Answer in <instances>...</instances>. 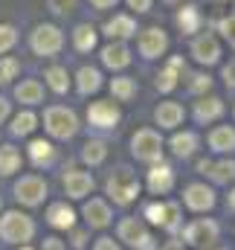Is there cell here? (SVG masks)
<instances>
[{"label": "cell", "mask_w": 235, "mask_h": 250, "mask_svg": "<svg viewBox=\"0 0 235 250\" xmlns=\"http://www.w3.org/2000/svg\"><path fill=\"white\" fill-rule=\"evenodd\" d=\"M131 146H134V154L139 157V160H157L160 157V137L154 134V131H137L134 134V140H131Z\"/></svg>", "instance_id": "277c9868"}, {"label": "cell", "mask_w": 235, "mask_h": 250, "mask_svg": "<svg viewBox=\"0 0 235 250\" xmlns=\"http://www.w3.org/2000/svg\"><path fill=\"white\" fill-rule=\"evenodd\" d=\"M64 189L70 198H84L93 189V178L87 172H67L64 175Z\"/></svg>", "instance_id": "7c38bea8"}, {"label": "cell", "mask_w": 235, "mask_h": 250, "mask_svg": "<svg viewBox=\"0 0 235 250\" xmlns=\"http://www.w3.org/2000/svg\"><path fill=\"white\" fill-rule=\"evenodd\" d=\"M41 84L38 82H23L18 90H15V96L20 99V102H26V105H32V102H41Z\"/></svg>", "instance_id": "484cf974"}, {"label": "cell", "mask_w": 235, "mask_h": 250, "mask_svg": "<svg viewBox=\"0 0 235 250\" xmlns=\"http://www.w3.org/2000/svg\"><path fill=\"white\" fill-rule=\"evenodd\" d=\"M32 47H35L38 56H53V53H59L61 32L56 26H38L35 35H32Z\"/></svg>", "instance_id": "5b68a950"}, {"label": "cell", "mask_w": 235, "mask_h": 250, "mask_svg": "<svg viewBox=\"0 0 235 250\" xmlns=\"http://www.w3.org/2000/svg\"><path fill=\"white\" fill-rule=\"evenodd\" d=\"M96 250H119V248L114 245V239H99L96 242Z\"/></svg>", "instance_id": "60d3db41"}, {"label": "cell", "mask_w": 235, "mask_h": 250, "mask_svg": "<svg viewBox=\"0 0 235 250\" xmlns=\"http://www.w3.org/2000/svg\"><path fill=\"white\" fill-rule=\"evenodd\" d=\"M230 207H233V209H235V192H233V195H230Z\"/></svg>", "instance_id": "c3c4849f"}, {"label": "cell", "mask_w": 235, "mask_h": 250, "mask_svg": "<svg viewBox=\"0 0 235 250\" xmlns=\"http://www.w3.org/2000/svg\"><path fill=\"white\" fill-rule=\"evenodd\" d=\"M18 67H20V64L15 62V59H6V62H0V82H9V79H15Z\"/></svg>", "instance_id": "8d00e7d4"}, {"label": "cell", "mask_w": 235, "mask_h": 250, "mask_svg": "<svg viewBox=\"0 0 235 250\" xmlns=\"http://www.w3.org/2000/svg\"><path fill=\"white\" fill-rule=\"evenodd\" d=\"M175 184V178H172V169H166V166H157V169H151V175H148V187L154 195H163V192H169Z\"/></svg>", "instance_id": "9a60e30c"}, {"label": "cell", "mask_w": 235, "mask_h": 250, "mask_svg": "<svg viewBox=\"0 0 235 250\" xmlns=\"http://www.w3.org/2000/svg\"><path fill=\"white\" fill-rule=\"evenodd\" d=\"M18 41V32L12 29V26H0V53H6V50H12V44Z\"/></svg>", "instance_id": "d590c367"}, {"label": "cell", "mask_w": 235, "mask_h": 250, "mask_svg": "<svg viewBox=\"0 0 235 250\" xmlns=\"http://www.w3.org/2000/svg\"><path fill=\"white\" fill-rule=\"evenodd\" d=\"M131 3V9H137V12H145L148 6H151V0H128Z\"/></svg>", "instance_id": "b9f144b4"}, {"label": "cell", "mask_w": 235, "mask_h": 250, "mask_svg": "<svg viewBox=\"0 0 235 250\" xmlns=\"http://www.w3.org/2000/svg\"><path fill=\"white\" fill-rule=\"evenodd\" d=\"M221 32H224L230 41H235V15L230 18V21H224V23H221Z\"/></svg>", "instance_id": "f35d334b"}, {"label": "cell", "mask_w": 235, "mask_h": 250, "mask_svg": "<svg viewBox=\"0 0 235 250\" xmlns=\"http://www.w3.org/2000/svg\"><path fill=\"white\" fill-rule=\"evenodd\" d=\"M180 67H183V64H180V59H175V62L169 64V70H166V73H160V79H157V87H160V90H172V87H175L177 84V70H180Z\"/></svg>", "instance_id": "4dcf8cb0"}, {"label": "cell", "mask_w": 235, "mask_h": 250, "mask_svg": "<svg viewBox=\"0 0 235 250\" xmlns=\"http://www.w3.org/2000/svg\"><path fill=\"white\" fill-rule=\"evenodd\" d=\"M23 250H29V248H23Z\"/></svg>", "instance_id": "681fc988"}, {"label": "cell", "mask_w": 235, "mask_h": 250, "mask_svg": "<svg viewBox=\"0 0 235 250\" xmlns=\"http://www.w3.org/2000/svg\"><path fill=\"white\" fill-rule=\"evenodd\" d=\"M209 172H212V178H215L218 184H230V181L235 178V163H233V160L212 163V166H209Z\"/></svg>", "instance_id": "4316f807"}, {"label": "cell", "mask_w": 235, "mask_h": 250, "mask_svg": "<svg viewBox=\"0 0 235 250\" xmlns=\"http://www.w3.org/2000/svg\"><path fill=\"white\" fill-rule=\"evenodd\" d=\"M105 154H108V148H105V143H99V140H93V143L84 146V160H87V163H102Z\"/></svg>", "instance_id": "d6a6232c"}, {"label": "cell", "mask_w": 235, "mask_h": 250, "mask_svg": "<svg viewBox=\"0 0 235 250\" xmlns=\"http://www.w3.org/2000/svg\"><path fill=\"white\" fill-rule=\"evenodd\" d=\"M105 32H108L111 38H114V35H117V38H128V35H134V21L125 18V15H117L114 21L105 23Z\"/></svg>", "instance_id": "ffe728a7"}, {"label": "cell", "mask_w": 235, "mask_h": 250, "mask_svg": "<svg viewBox=\"0 0 235 250\" xmlns=\"http://www.w3.org/2000/svg\"><path fill=\"white\" fill-rule=\"evenodd\" d=\"M186 204H189L192 209H209V207L215 204V195H212V189L195 184V187L186 189Z\"/></svg>", "instance_id": "5bb4252c"}, {"label": "cell", "mask_w": 235, "mask_h": 250, "mask_svg": "<svg viewBox=\"0 0 235 250\" xmlns=\"http://www.w3.org/2000/svg\"><path fill=\"white\" fill-rule=\"evenodd\" d=\"M221 111H224V105H221V99H200L197 102V108H195V114H197V120H215V117H221Z\"/></svg>", "instance_id": "7402d4cb"}, {"label": "cell", "mask_w": 235, "mask_h": 250, "mask_svg": "<svg viewBox=\"0 0 235 250\" xmlns=\"http://www.w3.org/2000/svg\"><path fill=\"white\" fill-rule=\"evenodd\" d=\"M163 250H183V245H177V242H169V245H166Z\"/></svg>", "instance_id": "7dc6e473"}, {"label": "cell", "mask_w": 235, "mask_h": 250, "mask_svg": "<svg viewBox=\"0 0 235 250\" xmlns=\"http://www.w3.org/2000/svg\"><path fill=\"white\" fill-rule=\"evenodd\" d=\"M32 233H35L32 221L26 215H20V212H6L3 221H0V236L6 242H29Z\"/></svg>", "instance_id": "6da1fadb"}, {"label": "cell", "mask_w": 235, "mask_h": 250, "mask_svg": "<svg viewBox=\"0 0 235 250\" xmlns=\"http://www.w3.org/2000/svg\"><path fill=\"white\" fill-rule=\"evenodd\" d=\"M6 117H9V102H6V99H0V123H3Z\"/></svg>", "instance_id": "f6af8a7d"}, {"label": "cell", "mask_w": 235, "mask_h": 250, "mask_svg": "<svg viewBox=\"0 0 235 250\" xmlns=\"http://www.w3.org/2000/svg\"><path fill=\"white\" fill-rule=\"evenodd\" d=\"M50 9L59 12V15H67V12L76 9V0H50Z\"/></svg>", "instance_id": "74e56055"}, {"label": "cell", "mask_w": 235, "mask_h": 250, "mask_svg": "<svg viewBox=\"0 0 235 250\" xmlns=\"http://www.w3.org/2000/svg\"><path fill=\"white\" fill-rule=\"evenodd\" d=\"M224 79H227V84H230V87H235V64H230V67L224 70Z\"/></svg>", "instance_id": "7bdbcfd3"}, {"label": "cell", "mask_w": 235, "mask_h": 250, "mask_svg": "<svg viewBox=\"0 0 235 250\" xmlns=\"http://www.w3.org/2000/svg\"><path fill=\"white\" fill-rule=\"evenodd\" d=\"M20 166V154L12 146H0V175H12Z\"/></svg>", "instance_id": "603a6c76"}, {"label": "cell", "mask_w": 235, "mask_h": 250, "mask_svg": "<svg viewBox=\"0 0 235 250\" xmlns=\"http://www.w3.org/2000/svg\"><path fill=\"white\" fill-rule=\"evenodd\" d=\"M87 117H90V123L99 125V128H111V125H117L119 111L114 102H93L90 111H87Z\"/></svg>", "instance_id": "8fae6325"}, {"label": "cell", "mask_w": 235, "mask_h": 250, "mask_svg": "<svg viewBox=\"0 0 235 250\" xmlns=\"http://www.w3.org/2000/svg\"><path fill=\"white\" fill-rule=\"evenodd\" d=\"M44 120H47L50 134H56V137H61V140H67V137H73V134L78 131V120H76V114L67 111V108H50Z\"/></svg>", "instance_id": "3957f363"}, {"label": "cell", "mask_w": 235, "mask_h": 250, "mask_svg": "<svg viewBox=\"0 0 235 250\" xmlns=\"http://www.w3.org/2000/svg\"><path fill=\"white\" fill-rule=\"evenodd\" d=\"M102 76H99V70H93V67H84L81 73H78V90L81 93H93V90H99V82Z\"/></svg>", "instance_id": "d4e9b609"}, {"label": "cell", "mask_w": 235, "mask_h": 250, "mask_svg": "<svg viewBox=\"0 0 235 250\" xmlns=\"http://www.w3.org/2000/svg\"><path fill=\"white\" fill-rule=\"evenodd\" d=\"M192 87H195V90H203V87H209V76H195Z\"/></svg>", "instance_id": "ab89813d"}, {"label": "cell", "mask_w": 235, "mask_h": 250, "mask_svg": "<svg viewBox=\"0 0 235 250\" xmlns=\"http://www.w3.org/2000/svg\"><path fill=\"white\" fill-rule=\"evenodd\" d=\"M29 154H32V160L41 166V163H50L53 160V146L50 143H44V140H35L32 146H29Z\"/></svg>", "instance_id": "f546056e"}, {"label": "cell", "mask_w": 235, "mask_h": 250, "mask_svg": "<svg viewBox=\"0 0 235 250\" xmlns=\"http://www.w3.org/2000/svg\"><path fill=\"white\" fill-rule=\"evenodd\" d=\"M47 218H50V224L53 227H73V209L67 207V204H53L50 207V212H47Z\"/></svg>", "instance_id": "44dd1931"}, {"label": "cell", "mask_w": 235, "mask_h": 250, "mask_svg": "<svg viewBox=\"0 0 235 250\" xmlns=\"http://www.w3.org/2000/svg\"><path fill=\"white\" fill-rule=\"evenodd\" d=\"M148 221L151 224H160V227H177V215H180V207L177 204H151L145 209Z\"/></svg>", "instance_id": "ba28073f"}, {"label": "cell", "mask_w": 235, "mask_h": 250, "mask_svg": "<svg viewBox=\"0 0 235 250\" xmlns=\"http://www.w3.org/2000/svg\"><path fill=\"white\" fill-rule=\"evenodd\" d=\"M215 236H218V227L212 224V221H195L189 230H186V242L189 245H195V248H209L212 242H215Z\"/></svg>", "instance_id": "52a82bcc"}, {"label": "cell", "mask_w": 235, "mask_h": 250, "mask_svg": "<svg viewBox=\"0 0 235 250\" xmlns=\"http://www.w3.org/2000/svg\"><path fill=\"white\" fill-rule=\"evenodd\" d=\"M111 90L117 93L119 99H131V96L137 93V84H134V79H114Z\"/></svg>", "instance_id": "836d02e7"}, {"label": "cell", "mask_w": 235, "mask_h": 250, "mask_svg": "<svg viewBox=\"0 0 235 250\" xmlns=\"http://www.w3.org/2000/svg\"><path fill=\"white\" fill-rule=\"evenodd\" d=\"M35 114H20V117H15V125H12V134H29L32 128H35Z\"/></svg>", "instance_id": "e575fe53"}, {"label": "cell", "mask_w": 235, "mask_h": 250, "mask_svg": "<svg viewBox=\"0 0 235 250\" xmlns=\"http://www.w3.org/2000/svg\"><path fill=\"white\" fill-rule=\"evenodd\" d=\"M154 117H157V123L163 125V128H175V125H180V120H183V108H180L177 102H163Z\"/></svg>", "instance_id": "2e32d148"}, {"label": "cell", "mask_w": 235, "mask_h": 250, "mask_svg": "<svg viewBox=\"0 0 235 250\" xmlns=\"http://www.w3.org/2000/svg\"><path fill=\"white\" fill-rule=\"evenodd\" d=\"M84 215H87V221H90L93 227H105V224L111 221V209H108V204H102V201H90V204L84 207Z\"/></svg>", "instance_id": "ac0fdd59"}, {"label": "cell", "mask_w": 235, "mask_h": 250, "mask_svg": "<svg viewBox=\"0 0 235 250\" xmlns=\"http://www.w3.org/2000/svg\"><path fill=\"white\" fill-rule=\"evenodd\" d=\"M90 3H93L96 9H108V6H114L117 0H90Z\"/></svg>", "instance_id": "bcb514c9"}, {"label": "cell", "mask_w": 235, "mask_h": 250, "mask_svg": "<svg viewBox=\"0 0 235 250\" xmlns=\"http://www.w3.org/2000/svg\"><path fill=\"white\" fill-rule=\"evenodd\" d=\"M166 47H169V38H166L163 29H145L142 38H139V50H142L145 59H157V56H163Z\"/></svg>", "instance_id": "8992f818"}, {"label": "cell", "mask_w": 235, "mask_h": 250, "mask_svg": "<svg viewBox=\"0 0 235 250\" xmlns=\"http://www.w3.org/2000/svg\"><path fill=\"white\" fill-rule=\"evenodd\" d=\"M76 47H78L81 53L93 50V47H96V29H93V26H87V23L76 26Z\"/></svg>", "instance_id": "cb8c5ba5"}, {"label": "cell", "mask_w": 235, "mask_h": 250, "mask_svg": "<svg viewBox=\"0 0 235 250\" xmlns=\"http://www.w3.org/2000/svg\"><path fill=\"white\" fill-rule=\"evenodd\" d=\"M177 23H180V29H183V32H195V29L200 26V15H197V9H195V6L183 9V12L177 15Z\"/></svg>", "instance_id": "f1b7e54d"}, {"label": "cell", "mask_w": 235, "mask_h": 250, "mask_svg": "<svg viewBox=\"0 0 235 250\" xmlns=\"http://www.w3.org/2000/svg\"><path fill=\"white\" fill-rule=\"evenodd\" d=\"M47 79H50V87H53V90H59V93H64V90H67V84H70L67 70H61V67H50V70H47Z\"/></svg>", "instance_id": "1f68e13d"}, {"label": "cell", "mask_w": 235, "mask_h": 250, "mask_svg": "<svg viewBox=\"0 0 235 250\" xmlns=\"http://www.w3.org/2000/svg\"><path fill=\"white\" fill-rule=\"evenodd\" d=\"M119 236H122V242H128V245H134V248L139 245L142 250H151L148 248L151 239H148V233L142 230V224H139L137 218H125V221L119 224Z\"/></svg>", "instance_id": "9c48e42d"}, {"label": "cell", "mask_w": 235, "mask_h": 250, "mask_svg": "<svg viewBox=\"0 0 235 250\" xmlns=\"http://www.w3.org/2000/svg\"><path fill=\"white\" fill-rule=\"evenodd\" d=\"M44 250H64V245H61L59 239H47L44 242Z\"/></svg>", "instance_id": "ee69618b"}, {"label": "cell", "mask_w": 235, "mask_h": 250, "mask_svg": "<svg viewBox=\"0 0 235 250\" xmlns=\"http://www.w3.org/2000/svg\"><path fill=\"white\" fill-rule=\"evenodd\" d=\"M209 143L215 151H233L235 148V131L233 128H215L209 134Z\"/></svg>", "instance_id": "d6986e66"}, {"label": "cell", "mask_w": 235, "mask_h": 250, "mask_svg": "<svg viewBox=\"0 0 235 250\" xmlns=\"http://www.w3.org/2000/svg\"><path fill=\"white\" fill-rule=\"evenodd\" d=\"M108 195H111L117 204H131V201L139 195V184H137V178H134L128 169H119L117 175L108 181Z\"/></svg>", "instance_id": "7a4b0ae2"}, {"label": "cell", "mask_w": 235, "mask_h": 250, "mask_svg": "<svg viewBox=\"0 0 235 250\" xmlns=\"http://www.w3.org/2000/svg\"><path fill=\"white\" fill-rule=\"evenodd\" d=\"M102 62L108 64V67H125V64L131 62V53H128V47L125 44H111V47H105L102 50Z\"/></svg>", "instance_id": "e0dca14e"}, {"label": "cell", "mask_w": 235, "mask_h": 250, "mask_svg": "<svg viewBox=\"0 0 235 250\" xmlns=\"http://www.w3.org/2000/svg\"><path fill=\"white\" fill-rule=\"evenodd\" d=\"M15 192H18V198H20L23 204H38V201L47 195V184H44L41 178H20L18 187H15Z\"/></svg>", "instance_id": "30bf717a"}, {"label": "cell", "mask_w": 235, "mask_h": 250, "mask_svg": "<svg viewBox=\"0 0 235 250\" xmlns=\"http://www.w3.org/2000/svg\"><path fill=\"white\" fill-rule=\"evenodd\" d=\"M192 56L197 59V62L203 64H215L218 62V56H221V50H218V41L215 38H197L195 44H192Z\"/></svg>", "instance_id": "4fadbf2b"}, {"label": "cell", "mask_w": 235, "mask_h": 250, "mask_svg": "<svg viewBox=\"0 0 235 250\" xmlns=\"http://www.w3.org/2000/svg\"><path fill=\"white\" fill-rule=\"evenodd\" d=\"M195 143H197V140H195V134H189V131H186V134H177L175 140H172V148H175L177 157H189V154L195 151Z\"/></svg>", "instance_id": "83f0119b"}]
</instances>
